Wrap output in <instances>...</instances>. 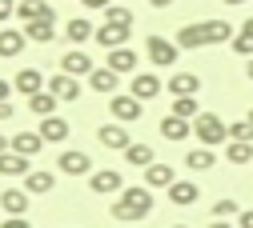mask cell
Returning <instances> with one entry per match:
<instances>
[{"mask_svg": "<svg viewBox=\"0 0 253 228\" xmlns=\"http://www.w3.org/2000/svg\"><path fill=\"white\" fill-rule=\"evenodd\" d=\"M56 96L44 88V92H37V96H28V112H33V116H56Z\"/></svg>", "mask_w": 253, "mask_h": 228, "instance_id": "cell-31", "label": "cell"}, {"mask_svg": "<svg viewBox=\"0 0 253 228\" xmlns=\"http://www.w3.org/2000/svg\"><path fill=\"white\" fill-rule=\"evenodd\" d=\"M237 228H253V208H249V212H241V216H237Z\"/></svg>", "mask_w": 253, "mask_h": 228, "instance_id": "cell-43", "label": "cell"}, {"mask_svg": "<svg viewBox=\"0 0 253 228\" xmlns=\"http://www.w3.org/2000/svg\"><path fill=\"white\" fill-rule=\"evenodd\" d=\"M24 36H28V44H52V40H56V16L28 20V24H24Z\"/></svg>", "mask_w": 253, "mask_h": 228, "instance_id": "cell-16", "label": "cell"}, {"mask_svg": "<svg viewBox=\"0 0 253 228\" xmlns=\"http://www.w3.org/2000/svg\"><path fill=\"white\" fill-rule=\"evenodd\" d=\"M161 136L165 140H173V144H181V140H189V136H193V120H185V116H165L161 120Z\"/></svg>", "mask_w": 253, "mask_h": 228, "instance_id": "cell-19", "label": "cell"}, {"mask_svg": "<svg viewBox=\"0 0 253 228\" xmlns=\"http://www.w3.org/2000/svg\"><path fill=\"white\" fill-rule=\"evenodd\" d=\"M60 172H65V176H92L97 168H92V156L88 152L65 148V152H60Z\"/></svg>", "mask_w": 253, "mask_h": 228, "instance_id": "cell-9", "label": "cell"}, {"mask_svg": "<svg viewBox=\"0 0 253 228\" xmlns=\"http://www.w3.org/2000/svg\"><path fill=\"white\" fill-rule=\"evenodd\" d=\"M213 164H217V152H213V148H205V144L185 152V168H189V172H209Z\"/></svg>", "mask_w": 253, "mask_h": 228, "instance_id": "cell-24", "label": "cell"}, {"mask_svg": "<svg viewBox=\"0 0 253 228\" xmlns=\"http://www.w3.org/2000/svg\"><path fill=\"white\" fill-rule=\"evenodd\" d=\"M65 36H69L73 48H84L88 40H97V24H92L88 16H73V20L65 24Z\"/></svg>", "mask_w": 253, "mask_h": 228, "instance_id": "cell-12", "label": "cell"}, {"mask_svg": "<svg viewBox=\"0 0 253 228\" xmlns=\"http://www.w3.org/2000/svg\"><path fill=\"white\" fill-rule=\"evenodd\" d=\"M237 36H245V40L253 44V16H249V20H241V32H237Z\"/></svg>", "mask_w": 253, "mask_h": 228, "instance_id": "cell-42", "label": "cell"}, {"mask_svg": "<svg viewBox=\"0 0 253 228\" xmlns=\"http://www.w3.org/2000/svg\"><path fill=\"white\" fill-rule=\"evenodd\" d=\"M129 36H133V24L105 20V24L97 28V44H101L105 52H113V48H125V44H129Z\"/></svg>", "mask_w": 253, "mask_h": 228, "instance_id": "cell-6", "label": "cell"}, {"mask_svg": "<svg viewBox=\"0 0 253 228\" xmlns=\"http://www.w3.org/2000/svg\"><path fill=\"white\" fill-rule=\"evenodd\" d=\"M249 124H253V108H249Z\"/></svg>", "mask_w": 253, "mask_h": 228, "instance_id": "cell-51", "label": "cell"}, {"mask_svg": "<svg viewBox=\"0 0 253 228\" xmlns=\"http://www.w3.org/2000/svg\"><path fill=\"white\" fill-rule=\"evenodd\" d=\"M88 188L97 192V196H121V192H125V176L117 168H97L88 176Z\"/></svg>", "mask_w": 253, "mask_h": 228, "instance_id": "cell-7", "label": "cell"}, {"mask_svg": "<svg viewBox=\"0 0 253 228\" xmlns=\"http://www.w3.org/2000/svg\"><path fill=\"white\" fill-rule=\"evenodd\" d=\"M245 76H249V80H253V56H249V60H245Z\"/></svg>", "mask_w": 253, "mask_h": 228, "instance_id": "cell-48", "label": "cell"}, {"mask_svg": "<svg viewBox=\"0 0 253 228\" xmlns=\"http://www.w3.org/2000/svg\"><path fill=\"white\" fill-rule=\"evenodd\" d=\"M60 72H69V76H84L88 80V72H92V56L84 52V48H73V52H65L60 56Z\"/></svg>", "mask_w": 253, "mask_h": 228, "instance_id": "cell-13", "label": "cell"}, {"mask_svg": "<svg viewBox=\"0 0 253 228\" xmlns=\"http://www.w3.org/2000/svg\"><path fill=\"white\" fill-rule=\"evenodd\" d=\"M229 48H233V52H237V56H245V60H249V56H253V44H249V40H245V36H233V40H229Z\"/></svg>", "mask_w": 253, "mask_h": 228, "instance_id": "cell-37", "label": "cell"}, {"mask_svg": "<svg viewBox=\"0 0 253 228\" xmlns=\"http://www.w3.org/2000/svg\"><path fill=\"white\" fill-rule=\"evenodd\" d=\"M44 16H56L52 12V4H48V0H20V4H16V20H44Z\"/></svg>", "mask_w": 253, "mask_h": 228, "instance_id": "cell-25", "label": "cell"}, {"mask_svg": "<svg viewBox=\"0 0 253 228\" xmlns=\"http://www.w3.org/2000/svg\"><path fill=\"white\" fill-rule=\"evenodd\" d=\"M16 116V108H12V100H0V120H12Z\"/></svg>", "mask_w": 253, "mask_h": 228, "instance_id": "cell-41", "label": "cell"}, {"mask_svg": "<svg viewBox=\"0 0 253 228\" xmlns=\"http://www.w3.org/2000/svg\"><path fill=\"white\" fill-rule=\"evenodd\" d=\"M97 140H101L105 148H117V152H125V148L133 144L129 128H125L121 120H109V124H101V128H97Z\"/></svg>", "mask_w": 253, "mask_h": 228, "instance_id": "cell-10", "label": "cell"}, {"mask_svg": "<svg viewBox=\"0 0 253 228\" xmlns=\"http://www.w3.org/2000/svg\"><path fill=\"white\" fill-rule=\"evenodd\" d=\"M12 88H16L20 96H37V92H44V88H48V80H44L37 68H20V72H16V80H12Z\"/></svg>", "mask_w": 253, "mask_h": 228, "instance_id": "cell-20", "label": "cell"}, {"mask_svg": "<svg viewBox=\"0 0 253 228\" xmlns=\"http://www.w3.org/2000/svg\"><path fill=\"white\" fill-rule=\"evenodd\" d=\"M173 116H185V120L201 116V104H197V96H173Z\"/></svg>", "mask_w": 253, "mask_h": 228, "instance_id": "cell-33", "label": "cell"}, {"mask_svg": "<svg viewBox=\"0 0 253 228\" xmlns=\"http://www.w3.org/2000/svg\"><path fill=\"white\" fill-rule=\"evenodd\" d=\"M0 228H33L24 216H8V220H0Z\"/></svg>", "mask_w": 253, "mask_h": 228, "instance_id": "cell-40", "label": "cell"}, {"mask_svg": "<svg viewBox=\"0 0 253 228\" xmlns=\"http://www.w3.org/2000/svg\"><path fill=\"white\" fill-rule=\"evenodd\" d=\"M28 48V36H24V28H0V56H20Z\"/></svg>", "mask_w": 253, "mask_h": 228, "instance_id": "cell-22", "label": "cell"}, {"mask_svg": "<svg viewBox=\"0 0 253 228\" xmlns=\"http://www.w3.org/2000/svg\"><path fill=\"white\" fill-rule=\"evenodd\" d=\"M44 148V136L41 132H16L12 136V152H20V156H37Z\"/></svg>", "mask_w": 253, "mask_h": 228, "instance_id": "cell-30", "label": "cell"}, {"mask_svg": "<svg viewBox=\"0 0 253 228\" xmlns=\"http://www.w3.org/2000/svg\"><path fill=\"white\" fill-rule=\"evenodd\" d=\"M28 160H33V156H20V152H0V176H8V180H24L28 172H33V164H28Z\"/></svg>", "mask_w": 253, "mask_h": 228, "instance_id": "cell-15", "label": "cell"}, {"mask_svg": "<svg viewBox=\"0 0 253 228\" xmlns=\"http://www.w3.org/2000/svg\"><path fill=\"white\" fill-rule=\"evenodd\" d=\"M173 180H177V172H173L169 164H161V160L145 168V184H149V188H169Z\"/></svg>", "mask_w": 253, "mask_h": 228, "instance_id": "cell-29", "label": "cell"}, {"mask_svg": "<svg viewBox=\"0 0 253 228\" xmlns=\"http://www.w3.org/2000/svg\"><path fill=\"white\" fill-rule=\"evenodd\" d=\"M81 4H84V8H88V12H105V8H109V4H113V0H81Z\"/></svg>", "mask_w": 253, "mask_h": 228, "instance_id": "cell-39", "label": "cell"}, {"mask_svg": "<svg viewBox=\"0 0 253 228\" xmlns=\"http://www.w3.org/2000/svg\"><path fill=\"white\" fill-rule=\"evenodd\" d=\"M169 228H189V224H169Z\"/></svg>", "mask_w": 253, "mask_h": 228, "instance_id": "cell-50", "label": "cell"}, {"mask_svg": "<svg viewBox=\"0 0 253 228\" xmlns=\"http://www.w3.org/2000/svg\"><path fill=\"white\" fill-rule=\"evenodd\" d=\"M16 16V0H0V20H12Z\"/></svg>", "mask_w": 253, "mask_h": 228, "instance_id": "cell-38", "label": "cell"}, {"mask_svg": "<svg viewBox=\"0 0 253 228\" xmlns=\"http://www.w3.org/2000/svg\"><path fill=\"white\" fill-rule=\"evenodd\" d=\"M129 92H133L137 100L145 104V100H157V96L165 92V80L157 76V72H133V84H129Z\"/></svg>", "mask_w": 253, "mask_h": 228, "instance_id": "cell-8", "label": "cell"}, {"mask_svg": "<svg viewBox=\"0 0 253 228\" xmlns=\"http://www.w3.org/2000/svg\"><path fill=\"white\" fill-rule=\"evenodd\" d=\"M105 68H113L117 76H133L137 72V52L125 44V48H113L109 56H105Z\"/></svg>", "mask_w": 253, "mask_h": 228, "instance_id": "cell-14", "label": "cell"}, {"mask_svg": "<svg viewBox=\"0 0 253 228\" xmlns=\"http://www.w3.org/2000/svg\"><path fill=\"white\" fill-rule=\"evenodd\" d=\"M37 132L44 136V144H65L69 140V120L65 116H41V128Z\"/></svg>", "mask_w": 253, "mask_h": 228, "instance_id": "cell-17", "label": "cell"}, {"mask_svg": "<svg viewBox=\"0 0 253 228\" xmlns=\"http://www.w3.org/2000/svg\"><path fill=\"white\" fill-rule=\"evenodd\" d=\"M145 56L157 64V68H173V64H177V56H181V48H177V40L149 36V40H145Z\"/></svg>", "mask_w": 253, "mask_h": 228, "instance_id": "cell-4", "label": "cell"}, {"mask_svg": "<svg viewBox=\"0 0 253 228\" xmlns=\"http://www.w3.org/2000/svg\"><path fill=\"white\" fill-rule=\"evenodd\" d=\"M165 88H169L173 96H197V92H201V76H197V72H173V76L165 80Z\"/></svg>", "mask_w": 253, "mask_h": 228, "instance_id": "cell-21", "label": "cell"}, {"mask_svg": "<svg viewBox=\"0 0 253 228\" xmlns=\"http://www.w3.org/2000/svg\"><path fill=\"white\" fill-rule=\"evenodd\" d=\"M229 140L253 144V124H249V116H241V120H233V124H229Z\"/></svg>", "mask_w": 253, "mask_h": 228, "instance_id": "cell-34", "label": "cell"}, {"mask_svg": "<svg viewBox=\"0 0 253 228\" xmlns=\"http://www.w3.org/2000/svg\"><path fill=\"white\" fill-rule=\"evenodd\" d=\"M109 116L121 124H133V120H141V100L133 92H117V96H109Z\"/></svg>", "mask_w": 253, "mask_h": 228, "instance_id": "cell-5", "label": "cell"}, {"mask_svg": "<svg viewBox=\"0 0 253 228\" xmlns=\"http://www.w3.org/2000/svg\"><path fill=\"white\" fill-rule=\"evenodd\" d=\"M8 148H12V140H8V136H0V152H8Z\"/></svg>", "mask_w": 253, "mask_h": 228, "instance_id": "cell-47", "label": "cell"}, {"mask_svg": "<svg viewBox=\"0 0 253 228\" xmlns=\"http://www.w3.org/2000/svg\"><path fill=\"white\" fill-rule=\"evenodd\" d=\"M113 220H121V224H137V220H145L149 212H153V188L149 184H129L121 192V196L113 200Z\"/></svg>", "mask_w": 253, "mask_h": 228, "instance_id": "cell-2", "label": "cell"}, {"mask_svg": "<svg viewBox=\"0 0 253 228\" xmlns=\"http://www.w3.org/2000/svg\"><path fill=\"white\" fill-rule=\"evenodd\" d=\"M193 136L205 148H221V144H229V124L217 112H201V116H193Z\"/></svg>", "mask_w": 253, "mask_h": 228, "instance_id": "cell-3", "label": "cell"}, {"mask_svg": "<svg viewBox=\"0 0 253 228\" xmlns=\"http://www.w3.org/2000/svg\"><path fill=\"white\" fill-rule=\"evenodd\" d=\"M48 92L56 96L60 104H73L77 96H81V80L69 76V72H56V76H48Z\"/></svg>", "mask_w": 253, "mask_h": 228, "instance_id": "cell-11", "label": "cell"}, {"mask_svg": "<svg viewBox=\"0 0 253 228\" xmlns=\"http://www.w3.org/2000/svg\"><path fill=\"white\" fill-rule=\"evenodd\" d=\"M209 228H233V224H229V220H217V216H213V220H209Z\"/></svg>", "mask_w": 253, "mask_h": 228, "instance_id": "cell-45", "label": "cell"}, {"mask_svg": "<svg viewBox=\"0 0 253 228\" xmlns=\"http://www.w3.org/2000/svg\"><path fill=\"white\" fill-rule=\"evenodd\" d=\"M8 92H12V80H0V100H8Z\"/></svg>", "mask_w": 253, "mask_h": 228, "instance_id": "cell-44", "label": "cell"}, {"mask_svg": "<svg viewBox=\"0 0 253 228\" xmlns=\"http://www.w3.org/2000/svg\"><path fill=\"white\" fill-rule=\"evenodd\" d=\"M0 208H4L8 216H24L28 212V192L24 188H4L0 192Z\"/></svg>", "mask_w": 253, "mask_h": 228, "instance_id": "cell-26", "label": "cell"}, {"mask_svg": "<svg viewBox=\"0 0 253 228\" xmlns=\"http://www.w3.org/2000/svg\"><path fill=\"white\" fill-rule=\"evenodd\" d=\"M153 8H169V4H177V0H149Z\"/></svg>", "mask_w": 253, "mask_h": 228, "instance_id": "cell-46", "label": "cell"}, {"mask_svg": "<svg viewBox=\"0 0 253 228\" xmlns=\"http://www.w3.org/2000/svg\"><path fill=\"white\" fill-rule=\"evenodd\" d=\"M209 212H213L217 220H233V216H241V208H237V200H229V196H225V200H217V204H213Z\"/></svg>", "mask_w": 253, "mask_h": 228, "instance_id": "cell-35", "label": "cell"}, {"mask_svg": "<svg viewBox=\"0 0 253 228\" xmlns=\"http://www.w3.org/2000/svg\"><path fill=\"white\" fill-rule=\"evenodd\" d=\"M105 20H117V24H133V12L125 8V4H109V8H105Z\"/></svg>", "mask_w": 253, "mask_h": 228, "instance_id": "cell-36", "label": "cell"}, {"mask_svg": "<svg viewBox=\"0 0 253 228\" xmlns=\"http://www.w3.org/2000/svg\"><path fill=\"white\" fill-rule=\"evenodd\" d=\"M237 36L229 20H193V24H181L177 28V48L181 52H197L209 44H229Z\"/></svg>", "mask_w": 253, "mask_h": 228, "instance_id": "cell-1", "label": "cell"}, {"mask_svg": "<svg viewBox=\"0 0 253 228\" xmlns=\"http://www.w3.org/2000/svg\"><path fill=\"white\" fill-rule=\"evenodd\" d=\"M165 192H169V200H173L177 208H189V204H197V196H201L197 180H173Z\"/></svg>", "mask_w": 253, "mask_h": 228, "instance_id": "cell-18", "label": "cell"}, {"mask_svg": "<svg viewBox=\"0 0 253 228\" xmlns=\"http://www.w3.org/2000/svg\"><path fill=\"white\" fill-rule=\"evenodd\" d=\"M52 188H56V176L52 172L33 168V172L24 176V192H28V196H44V192H52Z\"/></svg>", "mask_w": 253, "mask_h": 228, "instance_id": "cell-27", "label": "cell"}, {"mask_svg": "<svg viewBox=\"0 0 253 228\" xmlns=\"http://www.w3.org/2000/svg\"><path fill=\"white\" fill-rule=\"evenodd\" d=\"M117 84H121V76L113 68H92L88 72V88L101 92V96H117Z\"/></svg>", "mask_w": 253, "mask_h": 228, "instance_id": "cell-23", "label": "cell"}, {"mask_svg": "<svg viewBox=\"0 0 253 228\" xmlns=\"http://www.w3.org/2000/svg\"><path fill=\"white\" fill-rule=\"evenodd\" d=\"M0 212H4V208H0Z\"/></svg>", "mask_w": 253, "mask_h": 228, "instance_id": "cell-52", "label": "cell"}, {"mask_svg": "<svg viewBox=\"0 0 253 228\" xmlns=\"http://www.w3.org/2000/svg\"><path fill=\"white\" fill-rule=\"evenodd\" d=\"M125 160H129L133 168H149V164H157V156H153V144H145V140H133L129 148H125Z\"/></svg>", "mask_w": 253, "mask_h": 228, "instance_id": "cell-28", "label": "cell"}, {"mask_svg": "<svg viewBox=\"0 0 253 228\" xmlns=\"http://www.w3.org/2000/svg\"><path fill=\"white\" fill-rule=\"evenodd\" d=\"M225 4H229V8H237V4H249V0H225Z\"/></svg>", "mask_w": 253, "mask_h": 228, "instance_id": "cell-49", "label": "cell"}, {"mask_svg": "<svg viewBox=\"0 0 253 228\" xmlns=\"http://www.w3.org/2000/svg\"><path fill=\"white\" fill-rule=\"evenodd\" d=\"M225 160H229V164H253V144H241V140H229L225 144Z\"/></svg>", "mask_w": 253, "mask_h": 228, "instance_id": "cell-32", "label": "cell"}]
</instances>
